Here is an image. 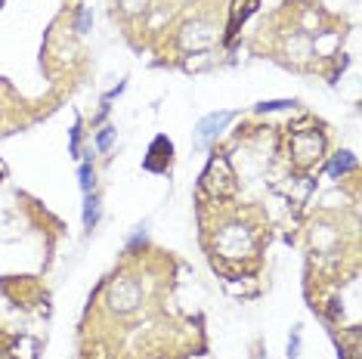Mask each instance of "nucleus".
I'll return each instance as SVG.
<instances>
[{
    "label": "nucleus",
    "instance_id": "obj_5",
    "mask_svg": "<svg viewBox=\"0 0 362 359\" xmlns=\"http://www.w3.org/2000/svg\"><path fill=\"white\" fill-rule=\"evenodd\" d=\"M96 146H99V152H105L108 146H112V127H105L103 133H99V139H96Z\"/></svg>",
    "mask_w": 362,
    "mask_h": 359
},
{
    "label": "nucleus",
    "instance_id": "obj_8",
    "mask_svg": "<svg viewBox=\"0 0 362 359\" xmlns=\"http://www.w3.org/2000/svg\"><path fill=\"white\" fill-rule=\"evenodd\" d=\"M87 25H90V10H84L81 13V31H87Z\"/></svg>",
    "mask_w": 362,
    "mask_h": 359
},
{
    "label": "nucleus",
    "instance_id": "obj_4",
    "mask_svg": "<svg viewBox=\"0 0 362 359\" xmlns=\"http://www.w3.org/2000/svg\"><path fill=\"white\" fill-rule=\"evenodd\" d=\"M81 189L87 192V195H90V189H93V164H87V161L81 164Z\"/></svg>",
    "mask_w": 362,
    "mask_h": 359
},
{
    "label": "nucleus",
    "instance_id": "obj_6",
    "mask_svg": "<svg viewBox=\"0 0 362 359\" xmlns=\"http://www.w3.org/2000/svg\"><path fill=\"white\" fill-rule=\"evenodd\" d=\"M285 105H294V103H288V99H279V103H263V105H260V112H276V108H285Z\"/></svg>",
    "mask_w": 362,
    "mask_h": 359
},
{
    "label": "nucleus",
    "instance_id": "obj_1",
    "mask_svg": "<svg viewBox=\"0 0 362 359\" xmlns=\"http://www.w3.org/2000/svg\"><path fill=\"white\" fill-rule=\"evenodd\" d=\"M226 121H232V112H220V115H207V118L205 121H201L198 124V133H201V139H210V137H214V133L217 130H220L223 127V124Z\"/></svg>",
    "mask_w": 362,
    "mask_h": 359
},
{
    "label": "nucleus",
    "instance_id": "obj_7",
    "mask_svg": "<svg viewBox=\"0 0 362 359\" xmlns=\"http://www.w3.org/2000/svg\"><path fill=\"white\" fill-rule=\"evenodd\" d=\"M78 139H81V130L74 127L71 130V158H81V149H78Z\"/></svg>",
    "mask_w": 362,
    "mask_h": 359
},
{
    "label": "nucleus",
    "instance_id": "obj_2",
    "mask_svg": "<svg viewBox=\"0 0 362 359\" xmlns=\"http://www.w3.org/2000/svg\"><path fill=\"white\" fill-rule=\"evenodd\" d=\"M99 223V198L96 195H87V207H84V226L93 229Z\"/></svg>",
    "mask_w": 362,
    "mask_h": 359
},
{
    "label": "nucleus",
    "instance_id": "obj_3",
    "mask_svg": "<svg viewBox=\"0 0 362 359\" xmlns=\"http://www.w3.org/2000/svg\"><path fill=\"white\" fill-rule=\"evenodd\" d=\"M353 168H356V161H353V155H347V152L338 155V158L331 161V173H334V177H338V173H344V171H353Z\"/></svg>",
    "mask_w": 362,
    "mask_h": 359
}]
</instances>
